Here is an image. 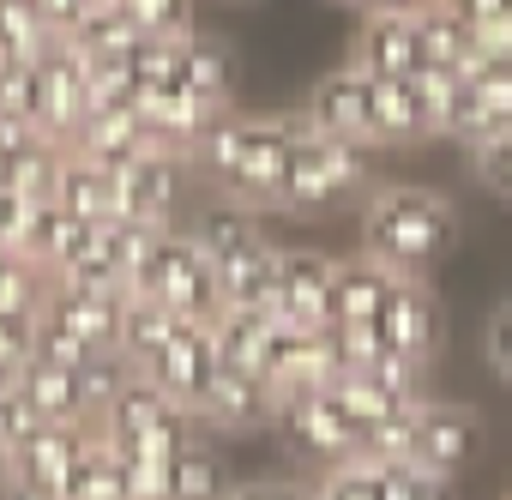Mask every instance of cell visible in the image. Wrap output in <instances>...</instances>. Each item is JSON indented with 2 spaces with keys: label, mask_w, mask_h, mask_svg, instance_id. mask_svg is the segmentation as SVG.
Returning a JSON list of instances; mask_svg holds the SVG:
<instances>
[{
  "label": "cell",
  "mask_w": 512,
  "mask_h": 500,
  "mask_svg": "<svg viewBox=\"0 0 512 500\" xmlns=\"http://www.w3.org/2000/svg\"><path fill=\"white\" fill-rule=\"evenodd\" d=\"M314 133V121L302 109H284V115H235L223 109L199 145H193V169L235 205L247 211H278L284 199V169H290V145Z\"/></svg>",
  "instance_id": "obj_1"
},
{
  "label": "cell",
  "mask_w": 512,
  "mask_h": 500,
  "mask_svg": "<svg viewBox=\"0 0 512 500\" xmlns=\"http://www.w3.org/2000/svg\"><path fill=\"white\" fill-rule=\"evenodd\" d=\"M362 254L398 278H428L458 241V205L416 181H374L356 205Z\"/></svg>",
  "instance_id": "obj_2"
},
{
  "label": "cell",
  "mask_w": 512,
  "mask_h": 500,
  "mask_svg": "<svg viewBox=\"0 0 512 500\" xmlns=\"http://www.w3.org/2000/svg\"><path fill=\"white\" fill-rule=\"evenodd\" d=\"M374 187V145L362 139H332V133H302L290 145L284 169V217H326L338 205H362Z\"/></svg>",
  "instance_id": "obj_3"
},
{
  "label": "cell",
  "mask_w": 512,
  "mask_h": 500,
  "mask_svg": "<svg viewBox=\"0 0 512 500\" xmlns=\"http://www.w3.org/2000/svg\"><path fill=\"white\" fill-rule=\"evenodd\" d=\"M133 290L157 296L163 308H175V314H181V320H193V326H211V320L223 314L217 266H211V254L199 247V235H193L187 223L157 229L151 254H145V266H139V278H133Z\"/></svg>",
  "instance_id": "obj_4"
},
{
  "label": "cell",
  "mask_w": 512,
  "mask_h": 500,
  "mask_svg": "<svg viewBox=\"0 0 512 500\" xmlns=\"http://www.w3.org/2000/svg\"><path fill=\"white\" fill-rule=\"evenodd\" d=\"M272 428H278L308 464H320V470H338V464H356V458H362V428L344 416V404L332 398V386L284 392Z\"/></svg>",
  "instance_id": "obj_5"
},
{
  "label": "cell",
  "mask_w": 512,
  "mask_h": 500,
  "mask_svg": "<svg viewBox=\"0 0 512 500\" xmlns=\"http://www.w3.org/2000/svg\"><path fill=\"white\" fill-rule=\"evenodd\" d=\"M187 151H169V145H145L133 151L127 163H115V193H121V217L133 223H151V229H169L181 223V187H187Z\"/></svg>",
  "instance_id": "obj_6"
},
{
  "label": "cell",
  "mask_w": 512,
  "mask_h": 500,
  "mask_svg": "<svg viewBox=\"0 0 512 500\" xmlns=\"http://www.w3.org/2000/svg\"><path fill=\"white\" fill-rule=\"evenodd\" d=\"M482 452V416L470 404H452V398H422L416 404V422H410V458L440 470L446 482Z\"/></svg>",
  "instance_id": "obj_7"
},
{
  "label": "cell",
  "mask_w": 512,
  "mask_h": 500,
  "mask_svg": "<svg viewBox=\"0 0 512 500\" xmlns=\"http://www.w3.org/2000/svg\"><path fill=\"white\" fill-rule=\"evenodd\" d=\"M211 434H247V428H266L278 416V386L266 374H253V368H235L217 356V374L193 410Z\"/></svg>",
  "instance_id": "obj_8"
},
{
  "label": "cell",
  "mask_w": 512,
  "mask_h": 500,
  "mask_svg": "<svg viewBox=\"0 0 512 500\" xmlns=\"http://www.w3.org/2000/svg\"><path fill=\"white\" fill-rule=\"evenodd\" d=\"M91 422H43L13 458H7V494L13 500H49L55 482L67 476V464L85 452Z\"/></svg>",
  "instance_id": "obj_9"
},
{
  "label": "cell",
  "mask_w": 512,
  "mask_h": 500,
  "mask_svg": "<svg viewBox=\"0 0 512 500\" xmlns=\"http://www.w3.org/2000/svg\"><path fill=\"white\" fill-rule=\"evenodd\" d=\"M440 338H446V320H440V302L428 290V278H398L392 302L380 308V344L416 368H428L440 356Z\"/></svg>",
  "instance_id": "obj_10"
},
{
  "label": "cell",
  "mask_w": 512,
  "mask_h": 500,
  "mask_svg": "<svg viewBox=\"0 0 512 500\" xmlns=\"http://www.w3.org/2000/svg\"><path fill=\"white\" fill-rule=\"evenodd\" d=\"M332 278L338 260L320 254V247H278V302L272 314L290 326H326L332 320Z\"/></svg>",
  "instance_id": "obj_11"
},
{
  "label": "cell",
  "mask_w": 512,
  "mask_h": 500,
  "mask_svg": "<svg viewBox=\"0 0 512 500\" xmlns=\"http://www.w3.org/2000/svg\"><path fill=\"white\" fill-rule=\"evenodd\" d=\"M368 91H374V79H368L356 61H344V67H332V73H320V79H314V91H308L302 115L314 121V133L374 145V109H368ZM374 151H380V145H374Z\"/></svg>",
  "instance_id": "obj_12"
},
{
  "label": "cell",
  "mask_w": 512,
  "mask_h": 500,
  "mask_svg": "<svg viewBox=\"0 0 512 500\" xmlns=\"http://www.w3.org/2000/svg\"><path fill=\"white\" fill-rule=\"evenodd\" d=\"M145 380H157L175 404H187V410H199V398H205V386H211V374H217V344H211V326H193V320H181L175 332H169V344L139 368Z\"/></svg>",
  "instance_id": "obj_13"
},
{
  "label": "cell",
  "mask_w": 512,
  "mask_h": 500,
  "mask_svg": "<svg viewBox=\"0 0 512 500\" xmlns=\"http://www.w3.org/2000/svg\"><path fill=\"white\" fill-rule=\"evenodd\" d=\"M350 61L368 73V79H404L422 67V49H416V19L410 13H362L356 37H350Z\"/></svg>",
  "instance_id": "obj_14"
},
{
  "label": "cell",
  "mask_w": 512,
  "mask_h": 500,
  "mask_svg": "<svg viewBox=\"0 0 512 500\" xmlns=\"http://www.w3.org/2000/svg\"><path fill=\"white\" fill-rule=\"evenodd\" d=\"M500 127H512V61H482L464 73V103H458V121L446 139L476 145Z\"/></svg>",
  "instance_id": "obj_15"
},
{
  "label": "cell",
  "mask_w": 512,
  "mask_h": 500,
  "mask_svg": "<svg viewBox=\"0 0 512 500\" xmlns=\"http://www.w3.org/2000/svg\"><path fill=\"white\" fill-rule=\"evenodd\" d=\"M49 199H55L61 211H73V217H85V223H109V217H121L115 169L97 163V157H85L79 145L61 151V175H55V193H49Z\"/></svg>",
  "instance_id": "obj_16"
},
{
  "label": "cell",
  "mask_w": 512,
  "mask_h": 500,
  "mask_svg": "<svg viewBox=\"0 0 512 500\" xmlns=\"http://www.w3.org/2000/svg\"><path fill=\"white\" fill-rule=\"evenodd\" d=\"M416 19V49H422V67H458L470 73L476 67V25L452 7V0H416L410 7Z\"/></svg>",
  "instance_id": "obj_17"
},
{
  "label": "cell",
  "mask_w": 512,
  "mask_h": 500,
  "mask_svg": "<svg viewBox=\"0 0 512 500\" xmlns=\"http://www.w3.org/2000/svg\"><path fill=\"white\" fill-rule=\"evenodd\" d=\"M368 109H374V145H416V139H434V121H428V103L416 91V73L404 79H374L368 91Z\"/></svg>",
  "instance_id": "obj_18"
},
{
  "label": "cell",
  "mask_w": 512,
  "mask_h": 500,
  "mask_svg": "<svg viewBox=\"0 0 512 500\" xmlns=\"http://www.w3.org/2000/svg\"><path fill=\"white\" fill-rule=\"evenodd\" d=\"M19 392L37 404L43 422H91L85 392H79V368H73V362L25 356V368H19Z\"/></svg>",
  "instance_id": "obj_19"
},
{
  "label": "cell",
  "mask_w": 512,
  "mask_h": 500,
  "mask_svg": "<svg viewBox=\"0 0 512 500\" xmlns=\"http://www.w3.org/2000/svg\"><path fill=\"white\" fill-rule=\"evenodd\" d=\"M398 290V272H386L380 260L356 254V260H338V278H332V320H374L380 326V308L392 302Z\"/></svg>",
  "instance_id": "obj_20"
},
{
  "label": "cell",
  "mask_w": 512,
  "mask_h": 500,
  "mask_svg": "<svg viewBox=\"0 0 512 500\" xmlns=\"http://www.w3.org/2000/svg\"><path fill=\"white\" fill-rule=\"evenodd\" d=\"M73 145L85 151V157H97V163H127L133 151H145L151 145V133H145V121H139V109L133 103H115V109H91L85 121H79V133H73Z\"/></svg>",
  "instance_id": "obj_21"
},
{
  "label": "cell",
  "mask_w": 512,
  "mask_h": 500,
  "mask_svg": "<svg viewBox=\"0 0 512 500\" xmlns=\"http://www.w3.org/2000/svg\"><path fill=\"white\" fill-rule=\"evenodd\" d=\"M175 85L193 91V97H205V103H217V109H229V85H235L229 49L211 43V37H199V31H187L175 43Z\"/></svg>",
  "instance_id": "obj_22"
},
{
  "label": "cell",
  "mask_w": 512,
  "mask_h": 500,
  "mask_svg": "<svg viewBox=\"0 0 512 500\" xmlns=\"http://www.w3.org/2000/svg\"><path fill=\"white\" fill-rule=\"evenodd\" d=\"M272 332H278V314H260V308H223V314L211 320V344H217V356L235 362V368H253V374H266Z\"/></svg>",
  "instance_id": "obj_23"
},
{
  "label": "cell",
  "mask_w": 512,
  "mask_h": 500,
  "mask_svg": "<svg viewBox=\"0 0 512 500\" xmlns=\"http://www.w3.org/2000/svg\"><path fill=\"white\" fill-rule=\"evenodd\" d=\"M61 151L67 145H55L49 133H25V139H13L7 151H0V181H7L13 193H25V199H49L55 175H61Z\"/></svg>",
  "instance_id": "obj_24"
},
{
  "label": "cell",
  "mask_w": 512,
  "mask_h": 500,
  "mask_svg": "<svg viewBox=\"0 0 512 500\" xmlns=\"http://www.w3.org/2000/svg\"><path fill=\"white\" fill-rule=\"evenodd\" d=\"M169 488H175V500H223V494H229V476H223V452L211 446V428H193V440L175 452Z\"/></svg>",
  "instance_id": "obj_25"
},
{
  "label": "cell",
  "mask_w": 512,
  "mask_h": 500,
  "mask_svg": "<svg viewBox=\"0 0 512 500\" xmlns=\"http://www.w3.org/2000/svg\"><path fill=\"white\" fill-rule=\"evenodd\" d=\"M175 326H181L175 308H163V302L145 296V290H127V308H121V350L133 356V368H145V362L169 344Z\"/></svg>",
  "instance_id": "obj_26"
},
{
  "label": "cell",
  "mask_w": 512,
  "mask_h": 500,
  "mask_svg": "<svg viewBox=\"0 0 512 500\" xmlns=\"http://www.w3.org/2000/svg\"><path fill=\"white\" fill-rule=\"evenodd\" d=\"M67 43H73L79 55H91V61H109V55H127V49L139 43V31H133V19L121 13V0H91V7L79 13V25L67 31Z\"/></svg>",
  "instance_id": "obj_27"
},
{
  "label": "cell",
  "mask_w": 512,
  "mask_h": 500,
  "mask_svg": "<svg viewBox=\"0 0 512 500\" xmlns=\"http://www.w3.org/2000/svg\"><path fill=\"white\" fill-rule=\"evenodd\" d=\"M139 368H133V356L121 350V344H109V350H85L79 356V392H85V410H91V422L127 392V380H133Z\"/></svg>",
  "instance_id": "obj_28"
},
{
  "label": "cell",
  "mask_w": 512,
  "mask_h": 500,
  "mask_svg": "<svg viewBox=\"0 0 512 500\" xmlns=\"http://www.w3.org/2000/svg\"><path fill=\"white\" fill-rule=\"evenodd\" d=\"M61 43V31H49V19L31 0H0V55L7 61H43Z\"/></svg>",
  "instance_id": "obj_29"
},
{
  "label": "cell",
  "mask_w": 512,
  "mask_h": 500,
  "mask_svg": "<svg viewBox=\"0 0 512 500\" xmlns=\"http://www.w3.org/2000/svg\"><path fill=\"white\" fill-rule=\"evenodd\" d=\"M49 284L55 278L37 260H25L19 247H0V314H43Z\"/></svg>",
  "instance_id": "obj_30"
},
{
  "label": "cell",
  "mask_w": 512,
  "mask_h": 500,
  "mask_svg": "<svg viewBox=\"0 0 512 500\" xmlns=\"http://www.w3.org/2000/svg\"><path fill=\"white\" fill-rule=\"evenodd\" d=\"M464 157H470L476 187H482V193H494L500 205H512V127H500V133H488V139L464 145Z\"/></svg>",
  "instance_id": "obj_31"
},
{
  "label": "cell",
  "mask_w": 512,
  "mask_h": 500,
  "mask_svg": "<svg viewBox=\"0 0 512 500\" xmlns=\"http://www.w3.org/2000/svg\"><path fill=\"white\" fill-rule=\"evenodd\" d=\"M416 91H422V103H428L434 139H446L452 121H458V103H464V73H458V67H416Z\"/></svg>",
  "instance_id": "obj_32"
},
{
  "label": "cell",
  "mask_w": 512,
  "mask_h": 500,
  "mask_svg": "<svg viewBox=\"0 0 512 500\" xmlns=\"http://www.w3.org/2000/svg\"><path fill=\"white\" fill-rule=\"evenodd\" d=\"M386 500H446V476L416 458H374Z\"/></svg>",
  "instance_id": "obj_33"
},
{
  "label": "cell",
  "mask_w": 512,
  "mask_h": 500,
  "mask_svg": "<svg viewBox=\"0 0 512 500\" xmlns=\"http://www.w3.org/2000/svg\"><path fill=\"white\" fill-rule=\"evenodd\" d=\"M139 37H187L193 31V0H121Z\"/></svg>",
  "instance_id": "obj_34"
},
{
  "label": "cell",
  "mask_w": 512,
  "mask_h": 500,
  "mask_svg": "<svg viewBox=\"0 0 512 500\" xmlns=\"http://www.w3.org/2000/svg\"><path fill=\"white\" fill-rule=\"evenodd\" d=\"M314 500H386L374 458H356V464L320 470V482H314Z\"/></svg>",
  "instance_id": "obj_35"
},
{
  "label": "cell",
  "mask_w": 512,
  "mask_h": 500,
  "mask_svg": "<svg viewBox=\"0 0 512 500\" xmlns=\"http://www.w3.org/2000/svg\"><path fill=\"white\" fill-rule=\"evenodd\" d=\"M37 428H43V416H37V404H31L19 386L0 392V458H13V452H19Z\"/></svg>",
  "instance_id": "obj_36"
},
{
  "label": "cell",
  "mask_w": 512,
  "mask_h": 500,
  "mask_svg": "<svg viewBox=\"0 0 512 500\" xmlns=\"http://www.w3.org/2000/svg\"><path fill=\"white\" fill-rule=\"evenodd\" d=\"M482 356H488V368L512 386V302H500V308L488 314V326H482Z\"/></svg>",
  "instance_id": "obj_37"
},
{
  "label": "cell",
  "mask_w": 512,
  "mask_h": 500,
  "mask_svg": "<svg viewBox=\"0 0 512 500\" xmlns=\"http://www.w3.org/2000/svg\"><path fill=\"white\" fill-rule=\"evenodd\" d=\"M223 500H314V482H296V476H253V482H229Z\"/></svg>",
  "instance_id": "obj_38"
},
{
  "label": "cell",
  "mask_w": 512,
  "mask_h": 500,
  "mask_svg": "<svg viewBox=\"0 0 512 500\" xmlns=\"http://www.w3.org/2000/svg\"><path fill=\"white\" fill-rule=\"evenodd\" d=\"M31 344H37V314H0V368L19 374Z\"/></svg>",
  "instance_id": "obj_39"
},
{
  "label": "cell",
  "mask_w": 512,
  "mask_h": 500,
  "mask_svg": "<svg viewBox=\"0 0 512 500\" xmlns=\"http://www.w3.org/2000/svg\"><path fill=\"white\" fill-rule=\"evenodd\" d=\"M31 7H37V13L49 19V31H61V37H67V31L79 25V13L91 7V0H31Z\"/></svg>",
  "instance_id": "obj_40"
},
{
  "label": "cell",
  "mask_w": 512,
  "mask_h": 500,
  "mask_svg": "<svg viewBox=\"0 0 512 500\" xmlns=\"http://www.w3.org/2000/svg\"><path fill=\"white\" fill-rule=\"evenodd\" d=\"M344 7H356V13H410L416 0H344Z\"/></svg>",
  "instance_id": "obj_41"
},
{
  "label": "cell",
  "mask_w": 512,
  "mask_h": 500,
  "mask_svg": "<svg viewBox=\"0 0 512 500\" xmlns=\"http://www.w3.org/2000/svg\"><path fill=\"white\" fill-rule=\"evenodd\" d=\"M0 488H7V458H0Z\"/></svg>",
  "instance_id": "obj_42"
},
{
  "label": "cell",
  "mask_w": 512,
  "mask_h": 500,
  "mask_svg": "<svg viewBox=\"0 0 512 500\" xmlns=\"http://www.w3.org/2000/svg\"><path fill=\"white\" fill-rule=\"evenodd\" d=\"M0 151H7V139H0Z\"/></svg>",
  "instance_id": "obj_43"
},
{
  "label": "cell",
  "mask_w": 512,
  "mask_h": 500,
  "mask_svg": "<svg viewBox=\"0 0 512 500\" xmlns=\"http://www.w3.org/2000/svg\"><path fill=\"white\" fill-rule=\"evenodd\" d=\"M506 500H512V494H506Z\"/></svg>",
  "instance_id": "obj_44"
}]
</instances>
